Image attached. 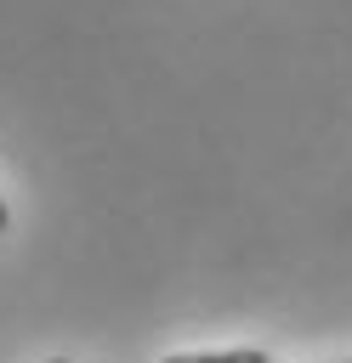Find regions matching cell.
<instances>
[{"label":"cell","mask_w":352,"mask_h":363,"mask_svg":"<svg viewBox=\"0 0 352 363\" xmlns=\"http://www.w3.org/2000/svg\"><path fill=\"white\" fill-rule=\"evenodd\" d=\"M165 363H273L267 352H182V357H165Z\"/></svg>","instance_id":"cell-1"},{"label":"cell","mask_w":352,"mask_h":363,"mask_svg":"<svg viewBox=\"0 0 352 363\" xmlns=\"http://www.w3.org/2000/svg\"><path fill=\"white\" fill-rule=\"evenodd\" d=\"M6 221H11V216H6V204H0V233H6Z\"/></svg>","instance_id":"cell-2"},{"label":"cell","mask_w":352,"mask_h":363,"mask_svg":"<svg viewBox=\"0 0 352 363\" xmlns=\"http://www.w3.org/2000/svg\"><path fill=\"white\" fill-rule=\"evenodd\" d=\"M51 363H68V357H51Z\"/></svg>","instance_id":"cell-3"}]
</instances>
